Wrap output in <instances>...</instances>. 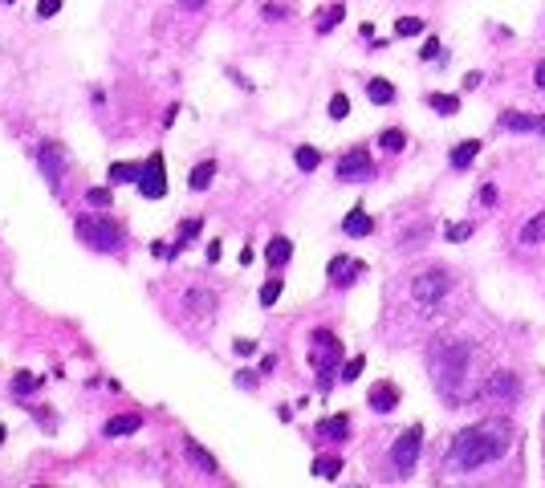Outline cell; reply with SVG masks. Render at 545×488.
I'll return each mask as SVG.
<instances>
[{
    "label": "cell",
    "instance_id": "1",
    "mask_svg": "<svg viewBox=\"0 0 545 488\" xmlns=\"http://www.w3.org/2000/svg\"><path fill=\"white\" fill-rule=\"evenodd\" d=\"M513 448V427L505 419H484L476 427H464L448 448V464L460 472H476L480 464H493L500 456H509Z\"/></svg>",
    "mask_w": 545,
    "mask_h": 488
},
{
    "label": "cell",
    "instance_id": "2",
    "mask_svg": "<svg viewBox=\"0 0 545 488\" xmlns=\"http://www.w3.org/2000/svg\"><path fill=\"white\" fill-rule=\"evenodd\" d=\"M472 362H476L472 342H451V346L440 350V358H435V383H440V391L451 403H460L472 391Z\"/></svg>",
    "mask_w": 545,
    "mask_h": 488
},
{
    "label": "cell",
    "instance_id": "3",
    "mask_svg": "<svg viewBox=\"0 0 545 488\" xmlns=\"http://www.w3.org/2000/svg\"><path fill=\"white\" fill-rule=\"evenodd\" d=\"M309 362H313V371L322 374V383H330V374L338 371V362H342V342H338V334L313 330V338H309Z\"/></svg>",
    "mask_w": 545,
    "mask_h": 488
},
{
    "label": "cell",
    "instance_id": "4",
    "mask_svg": "<svg viewBox=\"0 0 545 488\" xmlns=\"http://www.w3.org/2000/svg\"><path fill=\"white\" fill-rule=\"evenodd\" d=\"M73 228H77V236H82L90 249H98V253H114V249L122 244V232L110 224V220H102V216H82Z\"/></svg>",
    "mask_w": 545,
    "mask_h": 488
},
{
    "label": "cell",
    "instance_id": "5",
    "mask_svg": "<svg viewBox=\"0 0 545 488\" xmlns=\"http://www.w3.org/2000/svg\"><path fill=\"white\" fill-rule=\"evenodd\" d=\"M448 289H451V277L444 273V269H427V273H419V277L411 281V297H415V302L424 305V309L440 305Z\"/></svg>",
    "mask_w": 545,
    "mask_h": 488
},
{
    "label": "cell",
    "instance_id": "6",
    "mask_svg": "<svg viewBox=\"0 0 545 488\" xmlns=\"http://www.w3.org/2000/svg\"><path fill=\"white\" fill-rule=\"evenodd\" d=\"M419 448H424V427H407L403 436L391 443V464L399 472H411L415 460H419Z\"/></svg>",
    "mask_w": 545,
    "mask_h": 488
},
{
    "label": "cell",
    "instance_id": "7",
    "mask_svg": "<svg viewBox=\"0 0 545 488\" xmlns=\"http://www.w3.org/2000/svg\"><path fill=\"white\" fill-rule=\"evenodd\" d=\"M139 191L147 195V200H163V195H167V171H163V155H159V151L142 163Z\"/></svg>",
    "mask_w": 545,
    "mask_h": 488
},
{
    "label": "cell",
    "instance_id": "8",
    "mask_svg": "<svg viewBox=\"0 0 545 488\" xmlns=\"http://www.w3.org/2000/svg\"><path fill=\"white\" fill-rule=\"evenodd\" d=\"M371 175H375V163L366 147H354L338 159V179H371Z\"/></svg>",
    "mask_w": 545,
    "mask_h": 488
},
{
    "label": "cell",
    "instance_id": "9",
    "mask_svg": "<svg viewBox=\"0 0 545 488\" xmlns=\"http://www.w3.org/2000/svg\"><path fill=\"white\" fill-rule=\"evenodd\" d=\"M484 391H488L493 399H517L521 383H517V374H513V371H493V374H488V383H484Z\"/></svg>",
    "mask_w": 545,
    "mask_h": 488
},
{
    "label": "cell",
    "instance_id": "10",
    "mask_svg": "<svg viewBox=\"0 0 545 488\" xmlns=\"http://www.w3.org/2000/svg\"><path fill=\"white\" fill-rule=\"evenodd\" d=\"M37 163H41V171H45V179H49V184H53V187H61V171H66L61 147L45 142V147H41V155H37Z\"/></svg>",
    "mask_w": 545,
    "mask_h": 488
},
{
    "label": "cell",
    "instance_id": "11",
    "mask_svg": "<svg viewBox=\"0 0 545 488\" xmlns=\"http://www.w3.org/2000/svg\"><path fill=\"white\" fill-rule=\"evenodd\" d=\"M500 131H545V118L542 114H525V110H505L497 118Z\"/></svg>",
    "mask_w": 545,
    "mask_h": 488
},
{
    "label": "cell",
    "instance_id": "12",
    "mask_svg": "<svg viewBox=\"0 0 545 488\" xmlns=\"http://www.w3.org/2000/svg\"><path fill=\"white\" fill-rule=\"evenodd\" d=\"M395 407H399V387H395V383H375V387H371V411L391 415Z\"/></svg>",
    "mask_w": 545,
    "mask_h": 488
},
{
    "label": "cell",
    "instance_id": "13",
    "mask_svg": "<svg viewBox=\"0 0 545 488\" xmlns=\"http://www.w3.org/2000/svg\"><path fill=\"white\" fill-rule=\"evenodd\" d=\"M358 273H362V265H358V260H350V256H334V260H330V285H338V289H342V285H350Z\"/></svg>",
    "mask_w": 545,
    "mask_h": 488
},
{
    "label": "cell",
    "instance_id": "14",
    "mask_svg": "<svg viewBox=\"0 0 545 488\" xmlns=\"http://www.w3.org/2000/svg\"><path fill=\"white\" fill-rule=\"evenodd\" d=\"M342 228H346V236H371L375 232V220H371L366 208H354L346 220H342Z\"/></svg>",
    "mask_w": 545,
    "mask_h": 488
},
{
    "label": "cell",
    "instance_id": "15",
    "mask_svg": "<svg viewBox=\"0 0 545 488\" xmlns=\"http://www.w3.org/2000/svg\"><path fill=\"white\" fill-rule=\"evenodd\" d=\"M289 256H293V240H285V236H273V240H269V249H264V260H269L273 269H281Z\"/></svg>",
    "mask_w": 545,
    "mask_h": 488
},
{
    "label": "cell",
    "instance_id": "16",
    "mask_svg": "<svg viewBox=\"0 0 545 488\" xmlns=\"http://www.w3.org/2000/svg\"><path fill=\"white\" fill-rule=\"evenodd\" d=\"M476 155H480V139H464L456 151H451V167L456 171H464V167H472Z\"/></svg>",
    "mask_w": 545,
    "mask_h": 488
},
{
    "label": "cell",
    "instance_id": "17",
    "mask_svg": "<svg viewBox=\"0 0 545 488\" xmlns=\"http://www.w3.org/2000/svg\"><path fill=\"white\" fill-rule=\"evenodd\" d=\"M346 431H350V419L346 415H330L318 423V436L322 440H346Z\"/></svg>",
    "mask_w": 545,
    "mask_h": 488
},
{
    "label": "cell",
    "instance_id": "18",
    "mask_svg": "<svg viewBox=\"0 0 545 488\" xmlns=\"http://www.w3.org/2000/svg\"><path fill=\"white\" fill-rule=\"evenodd\" d=\"M366 98H371L375 106H387V102H395V86H391L387 77H371V82H366Z\"/></svg>",
    "mask_w": 545,
    "mask_h": 488
},
{
    "label": "cell",
    "instance_id": "19",
    "mask_svg": "<svg viewBox=\"0 0 545 488\" xmlns=\"http://www.w3.org/2000/svg\"><path fill=\"white\" fill-rule=\"evenodd\" d=\"M142 427V415H114L106 423V436H135Z\"/></svg>",
    "mask_w": 545,
    "mask_h": 488
},
{
    "label": "cell",
    "instance_id": "20",
    "mask_svg": "<svg viewBox=\"0 0 545 488\" xmlns=\"http://www.w3.org/2000/svg\"><path fill=\"white\" fill-rule=\"evenodd\" d=\"M142 175V163H110V184H130Z\"/></svg>",
    "mask_w": 545,
    "mask_h": 488
},
{
    "label": "cell",
    "instance_id": "21",
    "mask_svg": "<svg viewBox=\"0 0 545 488\" xmlns=\"http://www.w3.org/2000/svg\"><path fill=\"white\" fill-rule=\"evenodd\" d=\"M542 240H545V212H537L521 228V244H542Z\"/></svg>",
    "mask_w": 545,
    "mask_h": 488
},
{
    "label": "cell",
    "instance_id": "22",
    "mask_svg": "<svg viewBox=\"0 0 545 488\" xmlns=\"http://www.w3.org/2000/svg\"><path fill=\"white\" fill-rule=\"evenodd\" d=\"M338 472H342L338 456H318L313 460V476H322V480H338Z\"/></svg>",
    "mask_w": 545,
    "mask_h": 488
},
{
    "label": "cell",
    "instance_id": "23",
    "mask_svg": "<svg viewBox=\"0 0 545 488\" xmlns=\"http://www.w3.org/2000/svg\"><path fill=\"white\" fill-rule=\"evenodd\" d=\"M427 106L440 110V114H460V98H456V94H431Z\"/></svg>",
    "mask_w": 545,
    "mask_h": 488
},
{
    "label": "cell",
    "instance_id": "24",
    "mask_svg": "<svg viewBox=\"0 0 545 488\" xmlns=\"http://www.w3.org/2000/svg\"><path fill=\"white\" fill-rule=\"evenodd\" d=\"M379 147H382V151H391V155H399V151L407 147V135L399 131V126H391V131H382V135H379Z\"/></svg>",
    "mask_w": 545,
    "mask_h": 488
},
{
    "label": "cell",
    "instance_id": "25",
    "mask_svg": "<svg viewBox=\"0 0 545 488\" xmlns=\"http://www.w3.org/2000/svg\"><path fill=\"white\" fill-rule=\"evenodd\" d=\"M184 448H188V456H191V464H195V468H204V472H216V460H212V452H204V448H200V443H195V440H188V443H184Z\"/></svg>",
    "mask_w": 545,
    "mask_h": 488
},
{
    "label": "cell",
    "instance_id": "26",
    "mask_svg": "<svg viewBox=\"0 0 545 488\" xmlns=\"http://www.w3.org/2000/svg\"><path fill=\"white\" fill-rule=\"evenodd\" d=\"M212 175H216V163L208 159V163H200V167H195V171H191V191H204V187L212 184Z\"/></svg>",
    "mask_w": 545,
    "mask_h": 488
},
{
    "label": "cell",
    "instance_id": "27",
    "mask_svg": "<svg viewBox=\"0 0 545 488\" xmlns=\"http://www.w3.org/2000/svg\"><path fill=\"white\" fill-rule=\"evenodd\" d=\"M342 17H346V8H342V4H330V8L322 13V21H318V33H330V29L342 21Z\"/></svg>",
    "mask_w": 545,
    "mask_h": 488
},
{
    "label": "cell",
    "instance_id": "28",
    "mask_svg": "<svg viewBox=\"0 0 545 488\" xmlns=\"http://www.w3.org/2000/svg\"><path fill=\"white\" fill-rule=\"evenodd\" d=\"M293 159H297V167H301V171H313V167L322 163V155H318L313 147H297V151H293Z\"/></svg>",
    "mask_w": 545,
    "mask_h": 488
},
{
    "label": "cell",
    "instance_id": "29",
    "mask_svg": "<svg viewBox=\"0 0 545 488\" xmlns=\"http://www.w3.org/2000/svg\"><path fill=\"white\" fill-rule=\"evenodd\" d=\"M395 33H399V37H415V33H424V21H419V17H399V21H395Z\"/></svg>",
    "mask_w": 545,
    "mask_h": 488
},
{
    "label": "cell",
    "instance_id": "30",
    "mask_svg": "<svg viewBox=\"0 0 545 488\" xmlns=\"http://www.w3.org/2000/svg\"><path fill=\"white\" fill-rule=\"evenodd\" d=\"M277 297H281V277L264 281L261 285V305H277Z\"/></svg>",
    "mask_w": 545,
    "mask_h": 488
},
{
    "label": "cell",
    "instance_id": "31",
    "mask_svg": "<svg viewBox=\"0 0 545 488\" xmlns=\"http://www.w3.org/2000/svg\"><path fill=\"white\" fill-rule=\"evenodd\" d=\"M86 204H90V208H110V187H90V191H86Z\"/></svg>",
    "mask_w": 545,
    "mask_h": 488
},
{
    "label": "cell",
    "instance_id": "32",
    "mask_svg": "<svg viewBox=\"0 0 545 488\" xmlns=\"http://www.w3.org/2000/svg\"><path fill=\"white\" fill-rule=\"evenodd\" d=\"M37 387H41V374H17V383H13L17 395H29V391H37Z\"/></svg>",
    "mask_w": 545,
    "mask_h": 488
},
{
    "label": "cell",
    "instance_id": "33",
    "mask_svg": "<svg viewBox=\"0 0 545 488\" xmlns=\"http://www.w3.org/2000/svg\"><path fill=\"white\" fill-rule=\"evenodd\" d=\"M362 367H366V358H362V354H354V358L342 367V383H354L358 374H362Z\"/></svg>",
    "mask_w": 545,
    "mask_h": 488
},
{
    "label": "cell",
    "instance_id": "34",
    "mask_svg": "<svg viewBox=\"0 0 545 488\" xmlns=\"http://www.w3.org/2000/svg\"><path fill=\"white\" fill-rule=\"evenodd\" d=\"M350 114V98L346 94H334L330 98V118H346Z\"/></svg>",
    "mask_w": 545,
    "mask_h": 488
},
{
    "label": "cell",
    "instance_id": "35",
    "mask_svg": "<svg viewBox=\"0 0 545 488\" xmlns=\"http://www.w3.org/2000/svg\"><path fill=\"white\" fill-rule=\"evenodd\" d=\"M188 305H200V309H195V313H212L216 297H212V293H208V297H204V293H191V297H188Z\"/></svg>",
    "mask_w": 545,
    "mask_h": 488
},
{
    "label": "cell",
    "instance_id": "36",
    "mask_svg": "<svg viewBox=\"0 0 545 488\" xmlns=\"http://www.w3.org/2000/svg\"><path fill=\"white\" fill-rule=\"evenodd\" d=\"M472 236V224H451L448 228V240H468Z\"/></svg>",
    "mask_w": 545,
    "mask_h": 488
},
{
    "label": "cell",
    "instance_id": "37",
    "mask_svg": "<svg viewBox=\"0 0 545 488\" xmlns=\"http://www.w3.org/2000/svg\"><path fill=\"white\" fill-rule=\"evenodd\" d=\"M53 13H61V0H41L37 4V17H53Z\"/></svg>",
    "mask_w": 545,
    "mask_h": 488
},
{
    "label": "cell",
    "instance_id": "38",
    "mask_svg": "<svg viewBox=\"0 0 545 488\" xmlns=\"http://www.w3.org/2000/svg\"><path fill=\"white\" fill-rule=\"evenodd\" d=\"M419 53H424V61H435V57H440V41H435V37H427V45L419 49Z\"/></svg>",
    "mask_w": 545,
    "mask_h": 488
},
{
    "label": "cell",
    "instance_id": "39",
    "mask_svg": "<svg viewBox=\"0 0 545 488\" xmlns=\"http://www.w3.org/2000/svg\"><path fill=\"white\" fill-rule=\"evenodd\" d=\"M264 17H269V21H285V8L281 4H264Z\"/></svg>",
    "mask_w": 545,
    "mask_h": 488
},
{
    "label": "cell",
    "instance_id": "40",
    "mask_svg": "<svg viewBox=\"0 0 545 488\" xmlns=\"http://www.w3.org/2000/svg\"><path fill=\"white\" fill-rule=\"evenodd\" d=\"M237 383H240V387H257V371H240Z\"/></svg>",
    "mask_w": 545,
    "mask_h": 488
},
{
    "label": "cell",
    "instance_id": "41",
    "mask_svg": "<svg viewBox=\"0 0 545 488\" xmlns=\"http://www.w3.org/2000/svg\"><path fill=\"white\" fill-rule=\"evenodd\" d=\"M237 354H257V342H253V338H240V342H237Z\"/></svg>",
    "mask_w": 545,
    "mask_h": 488
},
{
    "label": "cell",
    "instance_id": "42",
    "mask_svg": "<svg viewBox=\"0 0 545 488\" xmlns=\"http://www.w3.org/2000/svg\"><path fill=\"white\" fill-rule=\"evenodd\" d=\"M533 86L545 90V61H537V70H533Z\"/></svg>",
    "mask_w": 545,
    "mask_h": 488
},
{
    "label": "cell",
    "instance_id": "43",
    "mask_svg": "<svg viewBox=\"0 0 545 488\" xmlns=\"http://www.w3.org/2000/svg\"><path fill=\"white\" fill-rule=\"evenodd\" d=\"M480 204H497V187H493V184L480 191Z\"/></svg>",
    "mask_w": 545,
    "mask_h": 488
},
{
    "label": "cell",
    "instance_id": "44",
    "mask_svg": "<svg viewBox=\"0 0 545 488\" xmlns=\"http://www.w3.org/2000/svg\"><path fill=\"white\" fill-rule=\"evenodd\" d=\"M480 82H484V77H480V73H468V77H464V90H476V86H480Z\"/></svg>",
    "mask_w": 545,
    "mask_h": 488
},
{
    "label": "cell",
    "instance_id": "45",
    "mask_svg": "<svg viewBox=\"0 0 545 488\" xmlns=\"http://www.w3.org/2000/svg\"><path fill=\"white\" fill-rule=\"evenodd\" d=\"M195 232H200V220H188V224H184V240H191Z\"/></svg>",
    "mask_w": 545,
    "mask_h": 488
},
{
    "label": "cell",
    "instance_id": "46",
    "mask_svg": "<svg viewBox=\"0 0 545 488\" xmlns=\"http://www.w3.org/2000/svg\"><path fill=\"white\" fill-rule=\"evenodd\" d=\"M273 367H277V358H273V354H264V358H261V374H269Z\"/></svg>",
    "mask_w": 545,
    "mask_h": 488
},
{
    "label": "cell",
    "instance_id": "47",
    "mask_svg": "<svg viewBox=\"0 0 545 488\" xmlns=\"http://www.w3.org/2000/svg\"><path fill=\"white\" fill-rule=\"evenodd\" d=\"M204 0H179V8H200Z\"/></svg>",
    "mask_w": 545,
    "mask_h": 488
},
{
    "label": "cell",
    "instance_id": "48",
    "mask_svg": "<svg viewBox=\"0 0 545 488\" xmlns=\"http://www.w3.org/2000/svg\"><path fill=\"white\" fill-rule=\"evenodd\" d=\"M0 443H4V427H0Z\"/></svg>",
    "mask_w": 545,
    "mask_h": 488
}]
</instances>
